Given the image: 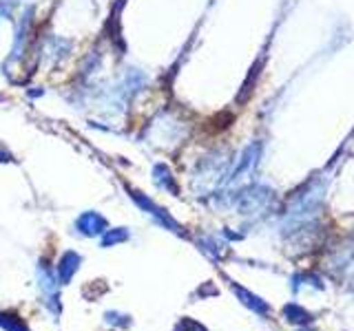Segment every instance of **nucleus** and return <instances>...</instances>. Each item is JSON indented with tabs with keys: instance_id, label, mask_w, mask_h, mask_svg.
<instances>
[{
	"instance_id": "1",
	"label": "nucleus",
	"mask_w": 354,
	"mask_h": 331,
	"mask_svg": "<svg viewBox=\"0 0 354 331\" xmlns=\"http://www.w3.org/2000/svg\"><path fill=\"white\" fill-rule=\"evenodd\" d=\"M75 228L84 237H100V234H104V232L109 230V223L100 212L88 210V212H82L80 217L75 219Z\"/></svg>"
},
{
	"instance_id": "2",
	"label": "nucleus",
	"mask_w": 354,
	"mask_h": 331,
	"mask_svg": "<svg viewBox=\"0 0 354 331\" xmlns=\"http://www.w3.org/2000/svg\"><path fill=\"white\" fill-rule=\"evenodd\" d=\"M129 194H131L133 201H136L142 210H147V214H151L155 221H158V223H162V225H166V228H175V230H177V225L173 223V219H171L169 214H166L158 203H153L149 197H144L140 190H133V188H129Z\"/></svg>"
},
{
	"instance_id": "3",
	"label": "nucleus",
	"mask_w": 354,
	"mask_h": 331,
	"mask_svg": "<svg viewBox=\"0 0 354 331\" xmlns=\"http://www.w3.org/2000/svg\"><path fill=\"white\" fill-rule=\"evenodd\" d=\"M80 268V257H77L75 252H66L64 257L60 259V268H58V274H60V283H69L73 279V274Z\"/></svg>"
},
{
	"instance_id": "4",
	"label": "nucleus",
	"mask_w": 354,
	"mask_h": 331,
	"mask_svg": "<svg viewBox=\"0 0 354 331\" xmlns=\"http://www.w3.org/2000/svg\"><path fill=\"white\" fill-rule=\"evenodd\" d=\"M153 179H155V183H158V185L166 188V190H171V188H173V192H177V188H175V183H173V174H171V170L166 168L164 163H155V168H153Z\"/></svg>"
},
{
	"instance_id": "5",
	"label": "nucleus",
	"mask_w": 354,
	"mask_h": 331,
	"mask_svg": "<svg viewBox=\"0 0 354 331\" xmlns=\"http://www.w3.org/2000/svg\"><path fill=\"white\" fill-rule=\"evenodd\" d=\"M129 241V230L127 228H115V230H106L102 234V245L111 248L113 243H124Z\"/></svg>"
},
{
	"instance_id": "6",
	"label": "nucleus",
	"mask_w": 354,
	"mask_h": 331,
	"mask_svg": "<svg viewBox=\"0 0 354 331\" xmlns=\"http://www.w3.org/2000/svg\"><path fill=\"white\" fill-rule=\"evenodd\" d=\"M235 292H237V296H239V298H243V303H246L248 307H252V309H254V312H261V314L268 312V305L261 303L259 298H254L252 294H248V292L239 290V287H235Z\"/></svg>"
},
{
	"instance_id": "7",
	"label": "nucleus",
	"mask_w": 354,
	"mask_h": 331,
	"mask_svg": "<svg viewBox=\"0 0 354 331\" xmlns=\"http://www.w3.org/2000/svg\"><path fill=\"white\" fill-rule=\"evenodd\" d=\"M0 327H5L7 331H29L16 316H7V314H0Z\"/></svg>"
},
{
	"instance_id": "8",
	"label": "nucleus",
	"mask_w": 354,
	"mask_h": 331,
	"mask_svg": "<svg viewBox=\"0 0 354 331\" xmlns=\"http://www.w3.org/2000/svg\"><path fill=\"white\" fill-rule=\"evenodd\" d=\"M286 316H288V320H292V323H308L310 320V316L304 312V309H299L295 305L286 307Z\"/></svg>"
},
{
	"instance_id": "9",
	"label": "nucleus",
	"mask_w": 354,
	"mask_h": 331,
	"mask_svg": "<svg viewBox=\"0 0 354 331\" xmlns=\"http://www.w3.org/2000/svg\"><path fill=\"white\" fill-rule=\"evenodd\" d=\"M175 331H206L199 323H195V320H182L180 325H177Z\"/></svg>"
},
{
	"instance_id": "10",
	"label": "nucleus",
	"mask_w": 354,
	"mask_h": 331,
	"mask_svg": "<svg viewBox=\"0 0 354 331\" xmlns=\"http://www.w3.org/2000/svg\"><path fill=\"white\" fill-rule=\"evenodd\" d=\"M3 18H5V14H3V9H0V22H3Z\"/></svg>"
},
{
	"instance_id": "11",
	"label": "nucleus",
	"mask_w": 354,
	"mask_h": 331,
	"mask_svg": "<svg viewBox=\"0 0 354 331\" xmlns=\"http://www.w3.org/2000/svg\"><path fill=\"white\" fill-rule=\"evenodd\" d=\"M0 102H3V95H0Z\"/></svg>"
}]
</instances>
